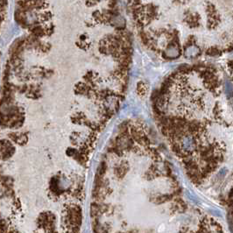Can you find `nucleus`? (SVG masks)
I'll return each mask as SVG.
<instances>
[{"label":"nucleus","instance_id":"1","mask_svg":"<svg viewBox=\"0 0 233 233\" xmlns=\"http://www.w3.org/2000/svg\"><path fill=\"white\" fill-rule=\"evenodd\" d=\"M82 209L78 205H65L63 209V215L62 217V223L68 232H77L82 224Z\"/></svg>","mask_w":233,"mask_h":233},{"label":"nucleus","instance_id":"2","mask_svg":"<svg viewBox=\"0 0 233 233\" xmlns=\"http://www.w3.org/2000/svg\"><path fill=\"white\" fill-rule=\"evenodd\" d=\"M55 219L56 217L52 212H43L39 216L37 219V224L39 228L44 229L45 232H54Z\"/></svg>","mask_w":233,"mask_h":233},{"label":"nucleus","instance_id":"3","mask_svg":"<svg viewBox=\"0 0 233 233\" xmlns=\"http://www.w3.org/2000/svg\"><path fill=\"white\" fill-rule=\"evenodd\" d=\"M163 55L167 59H175L181 55V49L177 43H170L166 50L163 53Z\"/></svg>","mask_w":233,"mask_h":233},{"label":"nucleus","instance_id":"4","mask_svg":"<svg viewBox=\"0 0 233 233\" xmlns=\"http://www.w3.org/2000/svg\"><path fill=\"white\" fill-rule=\"evenodd\" d=\"M15 152V147L11 142L3 139L2 140V158L3 160L10 158Z\"/></svg>","mask_w":233,"mask_h":233},{"label":"nucleus","instance_id":"5","mask_svg":"<svg viewBox=\"0 0 233 233\" xmlns=\"http://www.w3.org/2000/svg\"><path fill=\"white\" fill-rule=\"evenodd\" d=\"M9 138L11 139V141H14L15 143L19 145H25L27 140V135L26 133H13L9 134Z\"/></svg>","mask_w":233,"mask_h":233},{"label":"nucleus","instance_id":"6","mask_svg":"<svg viewBox=\"0 0 233 233\" xmlns=\"http://www.w3.org/2000/svg\"><path fill=\"white\" fill-rule=\"evenodd\" d=\"M185 56L187 58H194L196 57L200 54L199 47L196 45H189L185 49Z\"/></svg>","mask_w":233,"mask_h":233},{"label":"nucleus","instance_id":"7","mask_svg":"<svg viewBox=\"0 0 233 233\" xmlns=\"http://www.w3.org/2000/svg\"><path fill=\"white\" fill-rule=\"evenodd\" d=\"M110 21L111 25H113L114 27H116L118 28H124L125 27V21L124 18L121 17L120 15L111 16Z\"/></svg>","mask_w":233,"mask_h":233},{"label":"nucleus","instance_id":"8","mask_svg":"<svg viewBox=\"0 0 233 233\" xmlns=\"http://www.w3.org/2000/svg\"><path fill=\"white\" fill-rule=\"evenodd\" d=\"M127 170H128V166L125 163H122V165L117 166L115 168V175L118 177V178H123L125 173H127Z\"/></svg>","mask_w":233,"mask_h":233},{"label":"nucleus","instance_id":"9","mask_svg":"<svg viewBox=\"0 0 233 233\" xmlns=\"http://www.w3.org/2000/svg\"><path fill=\"white\" fill-rule=\"evenodd\" d=\"M137 92L139 96L141 97H145L146 94L147 93V87L145 84V82H140L138 83V87H137Z\"/></svg>","mask_w":233,"mask_h":233},{"label":"nucleus","instance_id":"10","mask_svg":"<svg viewBox=\"0 0 233 233\" xmlns=\"http://www.w3.org/2000/svg\"><path fill=\"white\" fill-rule=\"evenodd\" d=\"M172 196H173V195H162V196H158V197H156L154 199V203L160 204V203L166 202V201L171 199Z\"/></svg>","mask_w":233,"mask_h":233},{"label":"nucleus","instance_id":"11","mask_svg":"<svg viewBox=\"0 0 233 233\" xmlns=\"http://www.w3.org/2000/svg\"><path fill=\"white\" fill-rule=\"evenodd\" d=\"M106 170H107V164L105 161H103L101 162V164L98 168V173H97V175L98 176H104L105 173H106Z\"/></svg>","mask_w":233,"mask_h":233}]
</instances>
